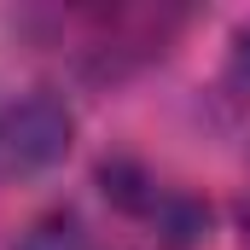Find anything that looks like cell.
I'll return each mask as SVG.
<instances>
[{"instance_id":"6da1fadb","label":"cell","mask_w":250,"mask_h":250,"mask_svg":"<svg viewBox=\"0 0 250 250\" xmlns=\"http://www.w3.org/2000/svg\"><path fill=\"white\" fill-rule=\"evenodd\" d=\"M29 250H82V239H76V227H47Z\"/></svg>"}]
</instances>
